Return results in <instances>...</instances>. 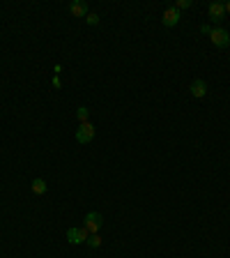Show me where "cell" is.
Wrapping results in <instances>:
<instances>
[{
  "label": "cell",
  "mask_w": 230,
  "mask_h": 258,
  "mask_svg": "<svg viewBox=\"0 0 230 258\" xmlns=\"http://www.w3.org/2000/svg\"><path fill=\"white\" fill-rule=\"evenodd\" d=\"M95 134H97V129H95V125L92 122H81L79 129H76V141L81 143V145H88V143H92V138H95Z\"/></svg>",
  "instance_id": "obj_1"
},
{
  "label": "cell",
  "mask_w": 230,
  "mask_h": 258,
  "mask_svg": "<svg viewBox=\"0 0 230 258\" xmlns=\"http://www.w3.org/2000/svg\"><path fill=\"white\" fill-rule=\"evenodd\" d=\"M210 42H212L216 49H228L230 46V35L226 28H212V33H210Z\"/></svg>",
  "instance_id": "obj_2"
},
{
  "label": "cell",
  "mask_w": 230,
  "mask_h": 258,
  "mask_svg": "<svg viewBox=\"0 0 230 258\" xmlns=\"http://www.w3.org/2000/svg\"><path fill=\"white\" fill-rule=\"evenodd\" d=\"M101 226H104V217L99 212H88L83 217V228H88V233H99L101 231Z\"/></svg>",
  "instance_id": "obj_3"
},
{
  "label": "cell",
  "mask_w": 230,
  "mask_h": 258,
  "mask_svg": "<svg viewBox=\"0 0 230 258\" xmlns=\"http://www.w3.org/2000/svg\"><path fill=\"white\" fill-rule=\"evenodd\" d=\"M90 238L88 228H83V226H74V228H69L67 231V240L71 242V244H85Z\"/></svg>",
  "instance_id": "obj_4"
},
{
  "label": "cell",
  "mask_w": 230,
  "mask_h": 258,
  "mask_svg": "<svg viewBox=\"0 0 230 258\" xmlns=\"http://www.w3.org/2000/svg\"><path fill=\"white\" fill-rule=\"evenodd\" d=\"M207 17H210L212 23H221L223 18H226V5H223V2H210Z\"/></svg>",
  "instance_id": "obj_5"
},
{
  "label": "cell",
  "mask_w": 230,
  "mask_h": 258,
  "mask_svg": "<svg viewBox=\"0 0 230 258\" xmlns=\"http://www.w3.org/2000/svg\"><path fill=\"white\" fill-rule=\"evenodd\" d=\"M180 9L175 7H168V9H164V17H161V23L166 28H175L177 23H180Z\"/></svg>",
  "instance_id": "obj_6"
},
{
  "label": "cell",
  "mask_w": 230,
  "mask_h": 258,
  "mask_svg": "<svg viewBox=\"0 0 230 258\" xmlns=\"http://www.w3.org/2000/svg\"><path fill=\"white\" fill-rule=\"evenodd\" d=\"M189 92H191V97L203 99L205 95H207V81L205 79H194L191 81V86H189Z\"/></svg>",
  "instance_id": "obj_7"
},
{
  "label": "cell",
  "mask_w": 230,
  "mask_h": 258,
  "mask_svg": "<svg viewBox=\"0 0 230 258\" xmlns=\"http://www.w3.org/2000/svg\"><path fill=\"white\" fill-rule=\"evenodd\" d=\"M69 14L71 17H76V18H85L90 14L88 2H85V0H74V2L69 5Z\"/></svg>",
  "instance_id": "obj_8"
},
{
  "label": "cell",
  "mask_w": 230,
  "mask_h": 258,
  "mask_svg": "<svg viewBox=\"0 0 230 258\" xmlns=\"http://www.w3.org/2000/svg\"><path fill=\"white\" fill-rule=\"evenodd\" d=\"M30 189H33V194L44 196V194H46V189H49V185H46L42 178H35L33 182H30Z\"/></svg>",
  "instance_id": "obj_9"
},
{
  "label": "cell",
  "mask_w": 230,
  "mask_h": 258,
  "mask_svg": "<svg viewBox=\"0 0 230 258\" xmlns=\"http://www.w3.org/2000/svg\"><path fill=\"white\" fill-rule=\"evenodd\" d=\"M88 118H90V108L88 106H79V108H76V120H79V125H81V122H88Z\"/></svg>",
  "instance_id": "obj_10"
},
{
  "label": "cell",
  "mask_w": 230,
  "mask_h": 258,
  "mask_svg": "<svg viewBox=\"0 0 230 258\" xmlns=\"http://www.w3.org/2000/svg\"><path fill=\"white\" fill-rule=\"evenodd\" d=\"M85 244H88L90 249H99V247H101V238H99V233H92V235L88 238V242H85Z\"/></svg>",
  "instance_id": "obj_11"
},
{
  "label": "cell",
  "mask_w": 230,
  "mask_h": 258,
  "mask_svg": "<svg viewBox=\"0 0 230 258\" xmlns=\"http://www.w3.org/2000/svg\"><path fill=\"white\" fill-rule=\"evenodd\" d=\"M99 21H101V18H99V14H95V12H90L88 17H85V23H88V26H97Z\"/></svg>",
  "instance_id": "obj_12"
},
{
  "label": "cell",
  "mask_w": 230,
  "mask_h": 258,
  "mask_svg": "<svg viewBox=\"0 0 230 258\" xmlns=\"http://www.w3.org/2000/svg\"><path fill=\"white\" fill-rule=\"evenodd\" d=\"M191 5H194L191 0H177V2H175V9H189Z\"/></svg>",
  "instance_id": "obj_13"
},
{
  "label": "cell",
  "mask_w": 230,
  "mask_h": 258,
  "mask_svg": "<svg viewBox=\"0 0 230 258\" xmlns=\"http://www.w3.org/2000/svg\"><path fill=\"white\" fill-rule=\"evenodd\" d=\"M53 88H62V81H60V76H53Z\"/></svg>",
  "instance_id": "obj_14"
},
{
  "label": "cell",
  "mask_w": 230,
  "mask_h": 258,
  "mask_svg": "<svg viewBox=\"0 0 230 258\" xmlns=\"http://www.w3.org/2000/svg\"><path fill=\"white\" fill-rule=\"evenodd\" d=\"M200 30H203L205 35H210V33H212V26H207V23H205V26H200Z\"/></svg>",
  "instance_id": "obj_15"
},
{
  "label": "cell",
  "mask_w": 230,
  "mask_h": 258,
  "mask_svg": "<svg viewBox=\"0 0 230 258\" xmlns=\"http://www.w3.org/2000/svg\"><path fill=\"white\" fill-rule=\"evenodd\" d=\"M223 5H226V14H230V0L228 2H223Z\"/></svg>",
  "instance_id": "obj_16"
}]
</instances>
